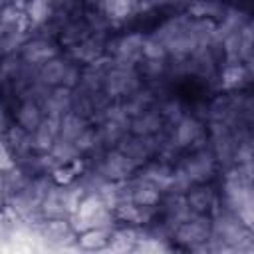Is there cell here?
Masks as SVG:
<instances>
[{
	"label": "cell",
	"mask_w": 254,
	"mask_h": 254,
	"mask_svg": "<svg viewBox=\"0 0 254 254\" xmlns=\"http://www.w3.org/2000/svg\"><path fill=\"white\" fill-rule=\"evenodd\" d=\"M65 67H67V62L56 56V58L48 60L46 64H42V65L38 67V75H36V77H38L40 81H44L46 85L56 87V85H62Z\"/></svg>",
	"instance_id": "cell-13"
},
{
	"label": "cell",
	"mask_w": 254,
	"mask_h": 254,
	"mask_svg": "<svg viewBox=\"0 0 254 254\" xmlns=\"http://www.w3.org/2000/svg\"><path fill=\"white\" fill-rule=\"evenodd\" d=\"M161 200V190L151 185H141L133 181V202L139 206H155Z\"/></svg>",
	"instance_id": "cell-22"
},
{
	"label": "cell",
	"mask_w": 254,
	"mask_h": 254,
	"mask_svg": "<svg viewBox=\"0 0 254 254\" xmlns=\"http://www.w3.org/2000/svg\"><path fill=\"white\" fill-rule=\"evenodd\" d=\"M107 44L103 42L101 34H95V36H87L83 42L71 46V58L73 62H83V64H91L99 58H103V52H105Z\"/></svg>",
	"instance_id": "cell-9"
},
{
	"label": "cell",
	"mask_w": 254,
	"mask_h": 254,
	"mask_svg": "<svg viewBox=\"0 0 254 254\" xmlns=\"http://www.w3.org/2000/svg\"><path fill=\"white\" fill-rule=\"evenodd\" d=\"M161 129H163V115L159 111L147 109L141 115L131 119V133L133 135H141V137L157 135V133H161Z\"/></svg>",
	"instance_id": "cell-11"
},
{
	"label": "cell",
	"mask_w": 254,
	"mask_h": 254,
	"mask_svg": "<svg viewBox=\"0 0 254 254\" xmlns=\"http://www.w3.org/2000/svg\"><path fill=\"white\" fill-rule=\"evenodd\" d=\"M169 56L165 44L161 40H157L155 36H149L145 38V44H143V58L147 60H165Z\"/></svg>",
	"instance_id": "cell-23"
},
{
	"label": "cell",
	"mask_w": 254,
	"mask_h": 254,
	"mask_svg": "<svg viewBox=\"0 0 254 254\" xmlns=\"http://www.w3.org/2000/svg\"><path fill=\"white\" fill-rule=\"evenodd\" d=\"M171 139L179 149H187V147L204 149V145L200 143L204 141V127L194 115H185L173 129Z\"/></svg>",
	"instance_id": "cell-5"
},
{
	"label": "cell",
	"mask_w": 254,
	"mask_h": 254,
	"mask_svg": "<svg viewBox=\"0 0 254 254\" xmlns=\"http://www.w3.org/2000/svg\"><path fill=\"white\" fill-rule=\"evenodd\" d=\"M224 6L216 0H194L189 4V14L194 18H222Z\"/></svg>",
	"instance_id": "cell-21"
},
{
	"label": "cell",
	"mask_w": 254,
	"mask_h": 254,
	"mask_svg": "<svg viewBox=\"0 0 254 254\" xmlns=\"http://www.w3.org/2000/svg\"><path fill=\"white\" fill-rule=\"evenodd\" d=\"M153 101H155V93H153L151 89L139 87L137 91H133L131 95H127L121 103H123V107L127 109V113H129L131 117H137V115H141L143 111L151 109Z\"/></svg>",
	"instance_id": "cell-14"
},
{
	"label": "cell",
	"mask_w": 254,
	"mask_h": 254,
	"mask_svg": "<svg viewBox=\"0 0 254 254\" xmlns=\"http://www.w3.org/2000/svg\"><path fill=\"white\" fill-rule=\"evenodd\" d=\"M165 67H167V64H165V60H143L141 62V69H143V73L145 75H151V77H159L163 71H165Z\"/></svg>",
	"instance_id": "cell-26"
},
{
	"label": "cell",
	"mask_w": 254,
	"mask_h": 254,
	"mask_svg": "<svg viewBox=\"0 0 254 254\" xmlns=\"http://www.w3.org/2000/svg\"><path fill=\"white\" fill-rule=\"evenodd\" d=\"M248 79V67L242 64H228L222 71V79H220V87L230 91L240 87L244 81Z\"/></svg>",
	"instance_id": "cell-20"
},
{
	"label": "cell",
	"mask_w": 254,
	"mask_h": 254,
	"mask_svg": "<svg viewBox=\"0 0 254 254\" xmlns=\"http://www.w3.org/2000/svg\"><path fill=\"white\" fill-rule=\"evenodd\" d=\"M159 113L163 115V119H165V121L175 123V125L185 117L183 105H181V101H177V99H169V101H165V103L159 107Z\"/></svg>",
	"instance_id": "cell-24"
},
{
	"label": "cell",
	"mask_w": 254,
	"mask_h": 254,
	"mask_svg": "<svg viewBox=\"0 0 254 254\" xmlns=\"http://www.w3.org/2000/svg\"><path fill=\"white\" fill-rule=\"evenodd\" d=\"M210 232H212V218L206 216V214H200V212H194L189 220L181 222L177 228H175V240L179 244H185L189 248L196 246V244H202L210 238Z\"/></svg>",
	"instance_id": "cell-2"
},
{
	"label": "cell",
	"mask_w": 254,
	"mask_h": 254,
	"mask_svg": "<svg viewBox=\"0 0 254 254\" xmlns=\"http://www.w3.org/2000/svg\"><path fill=\"white\" fill-rule=\"evenodd\" d=\"M79 83H81V69H79L77 62H67V67L64 71V79H62V85H65L69 89H75Z\"/></svg>",
	"instance_id": "cell-25"
},
{
	"label": "cell",
	"mask_w": 254,
	"mask_h": 254,
	"mask_svg": "<svg viewBox=\"0 0 254 254\" xmlns=\"http://www.w3.org/2000/svg\"><path fill=\"white\" fill-rule=\"evenodd\" d=\"M89 119L77 115L75 111H67L62 119H60V137L62 139H69V141H75L89 125H87Z\"/></svg>",
	"instance_id": "cell-15"
},
{
	"label": "cell",
	"mask_w": 254,
	"mask_h": 254,
	"mask_svg": "<svg viewBox=\"0 0 254 254\" xmlns=\"http://www.w3.org/2000/svg\"><path fill=\"white\" fill-rule=\"evenodd\" d=\"M187 202L190 206V210L206 214V210H210L212 206H216V196L212 192V189L208 187H198V189H190L187 194Z\"/></svg>",
	"instance_id": "cell-16"
},
{
	"label": "cell",
	"mask_w": 254,
	"mask_h": 254,
	"mask_svg": "<svg viewBox=\"0 0 254 254\" xmlns=\"http://www.w3.org/2000/svg\"><path fill=\"white\" fill-rule=\"evenodd\" d=\"M137 240H139V232H137V230H133V228L113 230V232H111V240H109L107 248H109V250H113V252H129V250H135Z\"/></svg>",
	"instance_id": "cell-19"
},
{
	"label": "cell",
	"mask_w": 254,
	"mask_h": 254,
	"mask_svg": "<svg viewBox=\"0 0 254 254\" xmlns=\"http://www.w3.org/2000/svg\"><path fill=\"white\" fill-rule=\"evenodd\" d=\"M183 169L187 171V175L192 179L194 185H202L206 181H210L214 177L216 171V159L212 149H196L192 153V157H189L183 163Z\"/></svg>",
	"instance_id": "cell-4"
},
{
	"label": "cell",
	"mask_w": 254,
	"mask_h": 254,
	"mask_svg": "<svg viewBox=\"0 0 254 254\" xmlns=\"http://www.w3.org/2000/svg\"><path fill=\"white\" fill-rule=\"evenodd\" d=\"M139 87H141V81H139V73L135 65L113 60V65L107 71L105 81H103V91L109 95V99H125Z\"/></svg>",
	"instance_id": "cell-1"
},
{
	"label": "cell",
	"mask_w": 254,
	"mask_h": 254,
	"mask_svg": "<svg viewBox=\"0 0 254 254\" xmlns=\"http://www.w3.org/2000/svg\"><path fill=\"white\" fill-rule=\"evenodd\" d=\"M85 4H89V6H99V8H101L103 0H85Z\"/></svg>",
	"instance_id": "cell-27"
},
{
	"label": "cell",
	"mask_w": 254,
	"mask_h": 254,
	"mask_svg": "<svg viewBox=\"0 0 254 254\" xmlns=\"http://www.w3.org/2000/svg\"><path fill=\"white\" fill-rule=\"evenodd\" d=\"M111 232L113 228H89L85 232L79 234L77 238V244L85 250H99V248H105L111 240Z\"/></svg>",
	"instance_id": "cell-17"
},
{
	"label": "cell",
	"mask_w": 254,
	"mask_h": 254,
	"mask_svg": "<svg viewBox=\"0 0 254 254\" xmlns=\"http://www.w3.org/2000/svg\"><path fill=\"white\" fill-rule=\"evenodd\" d=\"M58 137H60V119L44 117L40 127L32 131V147L38 153H48Z\"/></svg>",
	"instance_id": "cell-10"
},
{
	"label": "cell",
	"mask_w": 254,
	"mask_h": 254,
	"mask_svg": "<svg viewBox=\"0 0 254 254\" xmlns=\"http://www.w3.org/2000/svg\"><path fill=\"white\" fill-rule=\"evenodd\" d=\"M50 153L58 159L60 165H71V163H75V161L81 157V151H79V147L75 145V141L62 139V137L56 139V143L52 145Z\"/></svg>",
	"instance_id": "cell-18"
},
{
	"label": "cell",
	"mask_w": 254,
	"mask_h": 254,
	"mask_svg": "<svg viewBox=\"0 0 254 254\" xmlns=\"http://www.w3.org/2000/svg\"><path fill=\"white\" fill-rule=\"evenodd\" d=\"M44 117H46V113H44L42 105L36 103V101H22V105L18 107V113H16L18 125H22L30 133L40 127V123L44 121Z\"/></svg>",
	"instance_id": "cell-12"
},
{
	"label": "cell",
	"mask_w": 254,
	"mask_h": 254,
	"mask_svg": "<svg viewBox=\"0 0 254 254\" xmlns=\"http://www.w3.org/2000/svg\"><path fill=\"white\" fill-rule=\"evenodd\" d=\"M143 44H145L143 34H127V36H121L119 40H115L113 48L111 46H107V48H109V52H113L111 58L115 62L135 65L143 58Z\"/></svg>",
	"instance_id": "cell-6"
},
{
	"label": "cell",
	"mask_w": 254,
	"mask_h": 254,
	"mask_svg": "<svg viewBox=\"0 0 254 254\" xmlns=\"http://www.w3.org/2000/svg\"><path fill=\"white\" fill-rule=\"evenodd\" d=\"M71 103H73V89H69L65 85H56V87H52L50 95L42 103V109H44L46 117L62 119L67 111H71Z\"/></svg>",
	"instance_id": "cell-7"
},
{
	"label": "cell",
	"mask_w": 254,
	"mask_h": 254,
	"mask_svg": "<svg viewBox=\"0 0 254 254\" xmlns=\"http://www.w3.org/2000/svg\"><path fill=\"white\" fill-rule=\"evenodd\" d=\"M137 169L139 165L131 157H127L123 151H119L117 147L109 149L99 165V171L107 181H129Z\"/></svg>",
	"instance_id": "cell-3"
},
{
	"label": "cell",
	"mask_w": 254,
	"mask_h": 254,
	"mask_svg": "<svg viewBox=\"0 0 254 254\" xmlns=\"http://www.w3.org/2000/svg\"><path fill=\"white\" fill-rule=\"evenodd\" d=\"M133 2H137V0H133Z\"/></svg>",
	"instance_id": "cell-28"
},
{
	"label": "cell",
	"mask_w": 254,
	"mask_h": 254,
	"mask_svg": "<svg viewBox=\"0 0 254 254\" xmlns=\"http://www.w3.org/2000/svg\"><path fill=\"white\" fill-rule=\"evenodd\" d=\"M56 56H58V48L46 38H36V40L26 42L22 46V52H20V58L24 62H28L32 65H38V67L42 64H46L48 60L56 58Z\"/></svg>",
	"instance_id": "cell-8"
}]
</instances>
